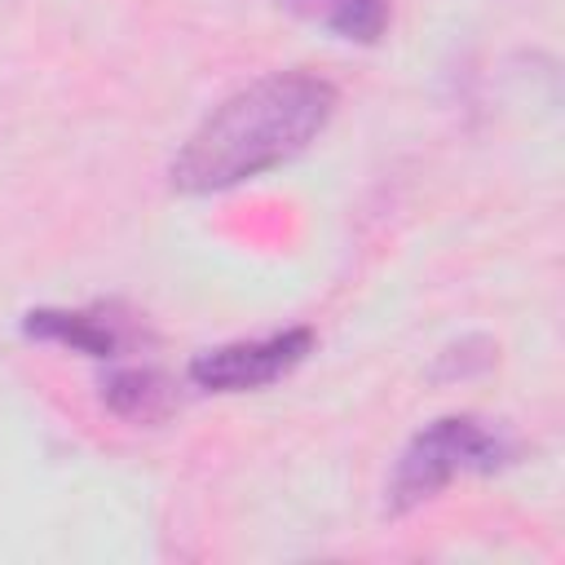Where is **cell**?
Wrapping results in <instances>:
<instances>
[{
    "mask_svg": "<svg viewBox=\"0 0 565 565\" xmlns=\"http://www.w3.org/2000/svg\"><path fill=\"white\" fill-rule=\"evenodd\" d=\"M340 93L313 71H269L216 102L168 163L181 194H221L305 154L331 124Z\"/></svg>",
    "mask_w": 565,
    "mask_h": 565,
    "instance_id": "1",
    "label": "cell"
},
{
    "mask_svg": "<svg viewBox=\"0 0 565 565\" xmlns=\"http://www.w3.org/2000/svg\"><path fill=\"white\" fill-rule=\"evenodd\" d=\"M508 459H512V441L499 428H490L477 415H441L402 446L384 486V512L406 516L428 499H437L455 477L494 472Z\"/></svg>",
    "mask_w": 565,
    "mask_h": 565,
    "instance_id": "2",
    "label": "cell"
},
{
    "mask_svg": "<svg viewBox=\"0 0 565 565\" xmlns=\"http://www.w3.org/2000/svg\"><path fill=\"white\" fill-rule=\"evenodd\" d=\"M313 327H287L265 340H234L221 349H203L190 362V384L207 393H247L282 380L313 353Z\"/></svg>",
    "mask_w": 565,
    "mask_h": 565,
    "instance_id": "3",
    "label": "cell"
},
{
    "mask_svg": "<svg viewBox=\"0 0 565 565\" xmlns=\"http://www.w3.org/2000/svg\"><path fill=\"white\" fill-rule=\"evenodd\" d=\"M22 331L31 340H49L62 349H75L84 358L110 362L124 349V331L115 318H102L93 309H31L22 313Z\"/></svg>",
    "mask_w": 565,
    "mask_h": 565,
    "instance_id": "4",
    "label": "cell"
},
{
    "mask_svg": "<svg viewBox=\"0 0 565 565\" xmlns=\"http://www.w3.org/2000/svg\"><path fill=\"white\" fill-rule=\"evenodd\" d=\"M102 406L128 424H159L177 411V384L154 366H115L102 380Z\"/></svg>",
    "mask_w": 565,
    "mask_h": 565,
    "instance_id": "5",
    "label": "cell"
},
{
    "mask_svg": "<svg viewBox=\"0 0 565 565\" xmlns=\"http://www.w3.org/2000/svg\"><path fill=\"white\" fill-rule=\"evenodd\" d=\"M274 4H282L305 22H318L322 31L349 44H375L393 18L388 0H274Z\"/></svg>",
    "mask_w": 565,
    "mask_h": 565,
    "instance_id": "6",
    "label": "cell"
},
{
    "mask_svg": "<svg viewBox=\"0 0 565 565\" xmlns=\"http://www.w3.org/2000/svg\"><path fill=\"white\" fill-rule=\"evenodd\" d=\"M494 353H499V349H494L486 335H468V340H459L455 349L437 353L433 375H437V380H468V375H481V371L494 366Z\"/></svg>",
    "mask_w": 565,
    "mask_h": 565,
    "instance_id": "7",
    "label": "cell"
}]
</instances>
